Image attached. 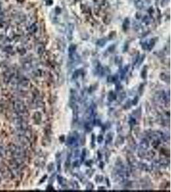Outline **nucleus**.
Returning a JSON list of instances; mask_svg holds the SVG:
<instances>
[{
  "instance_id": "1",
  "label": "nucleus",
  "mask_w": 171,
  "mask_h": 192,
  "mask_svg": "<svg viewBox=\"0 0 171 192\" xmlns=\"http://www.w3.org/2000/svg\"><path fill=\"white\" fill-rule=\"evenodd\" d=\"M14 108L18 114H23L25 111L24 104L20 101H16L14 103Z\"/></svg>"
}]
</instances>
